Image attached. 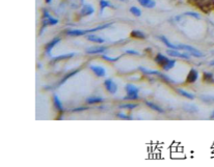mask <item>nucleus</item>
<instances>
[{
    "label": "nucleus",
    "mask_w": 214,
    "mask_h": 167,
    "mask_svg": "<svg viewBox=\"0 0 214 167\" xmlns=\"http://www.w3.org/2000/svg\"><path fill=\"white\" fill-rule=\"evenodd\" d=\"M111 26V23H106V24H101V25H98L97 27H95V28H91V29H84V30H81V29H72V30H67L66 33L68 35L70 36H82V35H85L87 33H91V32H96V31H99V30H103V29H106L108 27Z\"/></svg>",
    "instance_id": "obj_1"
},
{
    "label": "nucleus",
    "mask_w": 214,
    "mask_h": 167,
    "mask_svg": "<svg viewBox=\"0 0 214 167\" xmlns=\"http://www.w3.org/2000/svg\"><path fill=\"white\" fill-rule=\"evenodd\" d=\"M125 91L127 93V95L124 98V100H131V101L138 100L139 88L137 86H135L134 84H132V83L126 84V86H125Z\"/></svg>",
    "instance_id": "obj_2"
},
{
    "label": "nucleus",
    "mask_w": 214,
    "mask_h": 167,
    "mask_svg": "<svg viewBox=\"0 0 214 167\" xmlns=\"http://www.w3.org/2000/svg\"><path fill=\"white\" fill-rule=\"evenodd\" d=\"M178 46V49L179 50H184L185 52H187L188 54H190L191 56L193 57H198V58H201V57H204L205 55L201 52L200 50L195 49V47L192 46H189V45H184V44H179Z\"/></svg>",
    "instance_id": "obj_3"
},
{
    "label": "nucleus",
    "mask_w": 214,
    "mask_h": 167,
    "mask_svg": "<svg viewBox=\"0 0 214 167\" xmlns=\"http://www.w3.org/2000/svg\"><path fill=\"white\" fill-rule=\"evenodd\" d=\"M166 53H167L169 56L179 57V58H183V59H186V60L190 59V57H191V55H190V54H188L187 52H186V53H182V52H179L178 50H174V49L166 50Z\"/></svg>",
    "instance_id": "obj_4"
},
{
    "label": "nucleus",
    "mask_w": 214,
    "mask_h": 167,
    "mask_svg": "<svg viewBox=\"0 0 214 167\" xmlns=\"http://www.w3.org/2000/svg\"><path fill=\"white\" fill-rule=\"evenodd\" d=\"M104 86L109 94H115L118 91V84L111 79H106L104 82Z\"/></svg>",
    "instance_id": "obj_5"
},
{
    "label": "nucleus",
    "mask_w": 214,
    "mask_h": 167,
    "mask_svg": "<svg viewBox=\"0 0 214 167\" xmlns=\"http://www.w3.org/2000/svg\"><path fill=\"white\" fill-rule=\"evenodd\" d=\"M94 13H95L94 6L91 4H88V3L83 4L82 8H81V9H80V16H82V17L91 16V15H93Z\"/></svg>",
    "instance_id": "obj_6"
},
{
    "label": "nucleus",
    "mask_w": 214,
    "mask_h": 167,
    "mask_svg": "<svg viewBox=\"0 0 214 167\" xmlns=\"http://www.w3.org/2000/svg\"><path fill=\"white\" fill-rule=\"evenodd\" d=\"M198 78H199V72L195 69H191L189 71L187 77H186V83H189V84L195 83V81L198 80Z\"/></svg>",
    "instance_id": "obj_7"
},
{
    "label": "nucleus",
    "mask_w": 214,
    "mask_h": 167,
    "mask_svg": "<svg viewBox=\"0 0 214 167\" xmlns=\"http://www.w3.org/2000/svg\"><path fill=\"white\" fill-rule=\"evenodd\" d=\"M90 69L93 71L94 74L98 77H104L105 75H106V70H105L103 67L94 66V64H91V66H90Z\"/></svg>",
    "instance_id": "obj_8"
},
{
    "label": "nucleus",
    "mask_w": 214,
    "mask_h": 167,
    "mask_svg": "<svg viewBox=\"0 0 214 167\" xmlns=\"http://www.w3.org/2000/svg\"><path fill=\"white\" fill-rule=\"evenodd\" d=\"M52 101H53V105H54V107H55L56 110L58 111V112H60V113H63V112L64 111V108H63V106L62 102H60V100H59L58 95H57L56 94H53Z\"/></svg>",
    "instance_id": "obj_9"
},
{
    "label": "nucleus",
    "mask_w": 214,
    "mask_h": 167,
    "mask_svg": "<svg viewBox=\"0 0 214 167\" xmlns=\"http://www.w3.org/2000/svg\"><path fill=\"white\" fill-rule=\"evenodd\" d=\"M59 42H60L59 37H55V39H53L52 40L48 42V44H47V45L45 46V52L48 54V55H50V54H51V50H52L53 48L55 47Z\"/></svg>",
    "instance_id": "obj_10"
},
{
    "label": "nucleus",
    "mask_w": 214,
    "mask_h": 167,
    "mask_svg": "<svg viewBox=\"0 0 214 167\" xmlns=\"http://www.w3.org/2000/svg\"><path fill=\"white\" fill-rule=\"evenodd\" d=\"M168 60H169V58H167V57L164 56L163 54H161V53H158L155 57V62L157 63L158 66H160L161 67H163Z\"/></svg>",
    "instance_id": "obj_11"
},
{
    "label": "nucleus",
    "mask_w": 214,
    "mask_h": 167,
    "mask_svg": "<svg viewBox=\"0 0 214 167\" xmlns=\"http://www.w3.org/2000/svg\"><path fill=\"white\" fill-rule=\"evenodd\" d=\"M183 109L186 112H189V113H198L200 111L199 107L195 104H189V103H185L183 104Z\"/></svg>",
    "instance_id": "obj_12"
},
{
    "label": "nucleus",
    "mask_w": 214,
    "mask_h": 167,
    "mask_svg": "<svg viewBox=\"0 0 214 167\" xmlns=\"http://www.w3.org/2000/svg\"><path fill=\"white\" fill-rule=\"evenodd\" d=\"M138 3L145 8H154L156 6L155 0H138Z\"/></svg>",
    "instance_id": "obj_13"
},
{
    "label": "nucleus",
    "mask_w": 214,
    "mask_h": 167,
    "mask_svg": "<svg viewBox=\"0 0 214 167\" xmlns=\"http://www.w3.org/2000/svg\"><path fill=\"white\" fill-rule=\"evenodd\" d=\"M107 50L106 47H94V48H88L86 50L87 54H100L104 53Z\"/></svg>",
    "instance_id": "obj_14"
},
{
    "label": "nucleus",
    "mask_w": 214,
    "mask_h": 167,
    "mask_svg": "<svg viewBox=\"0 0 214 167\" xmlns=\"http://www.w3.org/2000/svg\"><path fill=\"white\" fill-rule=\"evenodd\" d=\"M156 76H158L162 81H164V83H167V84H175L176 81L173 80L172 78H169L167 75H164L163 73H161V72L157 71V73H156Z\"/></svg>",
    "instance_id": "obj_15"
},
{
    "label": "nucleus",
    "mask_w": 214,
    "mask_h": 167,
    "mask_svg": "<svg viewBox=\"0 0 214 167\" xmlns=\"http://www.w3.org/2000/svg\"><path fill=\"white\" fill-rule=\"evenodd\" d=\"M158 39L160 40L161 42L163 43L164 45H165L166 47L168 48V49L179 50V49H178V46H177V45H174V44H173V43H171V42H169V40H168L167 39H166V37H165L164 35H160V36H158Z\"/></svg>",
    "instance_id": "obj_16"
},
{
    "label": "nucleus",
    "mask_w": 214,
    "mask_h": 167,
    "mask_svg": "<svg viewBox=\"0 0 214 167\" xmlns=\"http://www.w3.org/2000/svg\"><path fill=\"white\" fill-rule=\"evenodd\" d=\"M199 98L203 103H206L209 105L214 104V95H212V94H201Z\"/></svg>",
    "instance_id": "obj_17"
},
{
    "label": "nucleus",
    "mask_w": 214,
    "mask_h": 167,
    "mask_svg": "<svg viewBox=\"0 0 214 167\" xmlns=\"http://www.w3.org/2000/svg\"><path fill=\"white\" fill-rule=\"evenodd\" d=\"M75 56V53H69V54H63V55H59L57 57H54L51 60V62L54 63V62H58L60 60H63V59H69V58H72V57Z\"/></svg>",
    "instance_id": "obj_18"
},
{
    "label": "nucleus",
    "mask_w": 214,
    "mask_h": 167,
    "mask_svg": "<svg viewBox=\"0 0 214 167\" xmlns=\"http://www.w3.org/2000/svg\"><path fill=\"white\" fill-rule=\"evenodd\" d=\"M145 105H147V106H148L149 108H151L152 110H154V111H156V112H158V113H163V112H164L163 109H162L161 107H159L158 105H156L155 103H153V102L145 101Z\"/></svg>",
    "instance_id": "obj_19"
},
{
    "label": "nucleus",
    "mask_w": 214,
    "mask_h": 167,
    "mask_svg": "<svg viewBox=\"0 0 214 167\" xmlns=\"http://www.w3.org/2000/svg\"><path fill=\"white\" fill-rule=\"evenodd\" d=\"M86 39L90 40V42H94V43H98V44H103L105 42V40L103 39V37H101L99 35H87Z\"/></svg>",
    "instance_id": "obj_20"
},
{
    "label": "nucleus",
    "mask_w": 214,
    "mask_h": 167,
    "mask_svg": "<svg viewBox=\"0 0 214 167\" xmlns=\"http://www.w3.org/2000/svg\"><path fill=\"white\" fill-rule=\"evenodd\" d=\"M177 93H178L180 95H182V97H184L186 99H188V100H193L195 99V95L192 94H190L189 91H186L184 89H181V88H177Z\"/></svg>",
    "instance_id": "obj_21"
},
{
    "label": "nucleus",
    "mask_w": 214,
    "mask_h": 167,
    "mask_svg": "<svg viewBox=\"0 0 214 167\" xmlns=\"http://www.w3.org/2000/svg\"><path fill=\"white\" fill-rule=\"evenodd\" d=\"M131 36L134 37V39H137V40H145V37H147L145 33L142 31H140V30H132Z\"/></svg>",
    "instance_id": "obj_22"
},
{
    "label": "nucleus",
    "mask_w": 214,
    "mask_h": 167,
    "mask_svg": "<svg viewBox=\"0 0 214 167\" xmlns=\"http://www.w3.org/2000/svg\"><path fill=\"white\" fill-rule=\"evenodd\" d=\"M104 100L103 98H100V97H91V98H87L86 99V103L90 104V105H93V104H100L102 103Z\"/></svg>",
    "instance_id": "obj_23"
},
{
    "label": "nucleus",
    "mask_w": 214,
    "mask_h": 167,
    "mask_svg": "<svg viewBox=\"0 0 214 167\" xmlns=\"http://www.w3.org/2000/svg\"><path fill=\"white\" fill-rule=\"evenodd\" d=\"M203 79L208 83H214V75L212 73H208V72H204Z\"/></svg>",
    "instance_id": "obj_24"
},
{
    "label": "nucleus",
    "mask_w": 214,
    "mask_h": 167,
    "mask_svg": "<svg viewBox=\"0 0 214 167\" xmlns=\"http://www.w3.org/2000/svg\"><path fill=\"white\" fill-rule=\"evenodd\" d=\"M77 73H79V70H74V71H72V72H70V73H68L67 75H64V77L63 78L62 80L59 81V83H58V85H62V84H63L64 82H66V81L69 79V78H71V77H73L74 75H76Z\"/></svg>",
    "instance_id": "obj_25"
},
{
    "label": "nucleus",
    "mask_w": 214,
    "mask_h": 167,
    "mask_svg": "<svg viewBox=\"0 0 214 167\" xmlns=\"http://www.w3.org/2000/svg\"><path fill=\"white\" fill-rule=\"evenodd\" d=\"M99 4H100V11H101V13H103V11H104L105 8H111V6H112V4H111V3L108 1V0H100Z\"/></svg>",
    "instance_id": "obj_26"
},
{
    "label": "nucleus",
    "mask_w": 214,
    "mask_h": 167,
    "mask_svg": "<svg viewBox=\"0 0 214 167\" xmlns=\"http://www.w3.org/2000/svg\"><path fill=\"white\" fill-rule=\"evenodd\" d=\"M138 106V104L136 103H127V104H121L118 108L121 109H129V110H132V109L136 108Z\"/></svg>",
    "instance_id": "obj_27"
},
{
    "label": "nucleus",
    "mask_w": 214,
    "mask_h": 167,
    "mask_svg": "<svg viewBox=\"0 0 214 167\" xmlns=\"http://www.w3.org/2000/svg\"><path fill=\"white\" fill-rule=\"evenodd\" d=\"M175 64H176V59H169L162 69H163L164 71H169L175 67Z\"/></svg>",
    "instance_id": "obj_28"
},
{
    "label": "nucleus",
    "mask_w": 214,
    "mask_h": 167,
    "mask_svg": "<svg viewBox=\"0 0 214 167\" xmlns=\"http://www.w3.org/2000/svg\"><path fill=\"white\" fill-rule=\"evenodd\" d=\"M130 13H131L134 17H140V16H141V11H140V8H137V6H132V8H130Z\"/></svg>",
    "instance_id": "obj_29"
},
{
    "label": "nucleus",
    "mask_w": 214,
    "mask_h": 167,
    "mask_svg": "<svg viewBox=\"0 0 214 167\" xmlns=\"http://www.w3.org/2000/svg\"><path fill=\"white\" fill-rule=\"evenodd\" d=\"M138 70L140 71L141 73H144L145 75H156V73H157V71L145 69V67H139Z\"/></svg>",
    "instance_id": "obj_30"
},
{
    "label": "nucleus",
    "mask_w": 214,
    "mask_h": 167,
    "mask_svg": "<svg viewBox=\"0 0 214 167\" xmlns=\"http://www.w3.org/2000/svg\"><path fill=\"white\" fill-rule=\"evenodd\" d=\"M184 16H189V17H191V18L196 19V20H201L202 19L201 16H200V13H195V12H187V13H184Z\"/></svg>",
    "instance_id": "obj_31"
},
{
    "label": "nucleus",
    "mask_w": 214,
    "mask_h": 167,
    "mask_svg": "<svg viewBox=\"0 0 214 167\" xmlns=\"http://www.w3.org/2000/svg\"><path fill=\"white\" fill-rule=\"evenodd\" d=\"M102 58H103L104 60H106V61L114 62V61H118V59L121 58V57H120V56H118V57H109V56H107V55H102Z\"/></svg>",
    "instance_id": "obj_32"
},
{
    "label": "nucleus",
    "mask_w": 214,
    "mask_h": 167,
    "mask_svg": "<svg viewBox=\"0 0 214 167\" xmlns=\"http://www.w3.org/2000/svg\"><path fill=\"white\" fill-rule=\"evenodd\" d=\"M117 116L118 118H123V119H132L131 116H129V115H126L125 113H123V112H118L117 113Z\"/></svg>",
    "instance_id": "obj_33"
},
{
    "label": "nucleus",
    "mask_w": 214,
    "mask_h": 167,
    "mask_svg": "<svg viewBox=\"0 0 214 167\" xmlns=\"http://www.w3.org/2000/svg\"><path fill=\"white\" fill-rule=\"evenodd\" d=\"M126 53L129 54V55H136V56L140 55V53L139 52H137V51H135V50H131V49L126 50Z\"/></svg>",
    "instance_id": "obj_34"
},
{
    "label": "nucleus",
    "mask_w": 214,
    "mask_h": 167,
    "mask_svg": "<svg viewBox=\"0 0 214 167\" xmlns=\"http://www.w3.org/2000/svg\"><path fill=\"white\" fill-rule=\"evenodd\" d=\"M86 109H87V107H77V108L72 109V112H80V111L86 110Z\"/></svg>",
    "instance_id": "obj_35"
},
{
    "label": "nucleus",
    "mask_w": 214,
    "mask_h": 167,
    "mask_svg": "<svg viewBox=\"0 0 214 167\" xmlns=\"http://www.w3.org/2000/svg\"><path fill=\"white\" fill-rule=\"evenodd\" d=\"M209 66L214 67V59H213V60H211V61H210V62H209Z\"/></svg>",
    "instance_id": "obj_36"
},
{
    "label": "nucleus",
    "mask_w": 214,
    "mask_h": 167,
    "mask_svg": "<svg viewBox=\"0 0 214 167\" xmlns=\"http://www.w3.org/2000/svg\"><path fill=\"white\" fill-rule=\"evenodd\" d=\"M45 1H46V3H51L52 2V0H45Z\"/></svg>",
    "instance_id": "obj_37"
},
{
    "label": "nucleus",
    "mask_w": 214,
    "mask_h": 167,
    "mask_svg": "<svg viewBox=\"0 0 214 167\" xmlns=\"http://www.w3.org/2000/svg\"><path fill=\"white\" fill-rule=\"evenodd\" d=\"M211 118H214V110L212 111V113H211Z\"/></svg>",
    "instance_id": "obj_38"
},
{
    "label": "nucleus",
    "mask_w": 214,
    "mask_h": 167,
    "mask_svg": "<svg viewBox=\"0 0 214 167\" xmlns=\"http://www.w3.org/2000/svg\"><path fill=\"white\" fill-rule=\"evenodd\" d=\"M121 1H125V0H121Z\"/></svg>",
    "instance_id": "obj_39"
},
{
    "label": "nucleus",
    "mask_w": 214,
    "mask_h": 167,
    "mask_svg": "<svg viewBox=\"0 0 214 167\" xmlns=\"http://www.w3.org/2000/svg\"><path fill=\"white\" fill-rule=\"evenodd\" d=\"M212 24H213V26H214V23H212Z\"/></svg>",
    "instance_id": "obj_40"
}]
</instances>
